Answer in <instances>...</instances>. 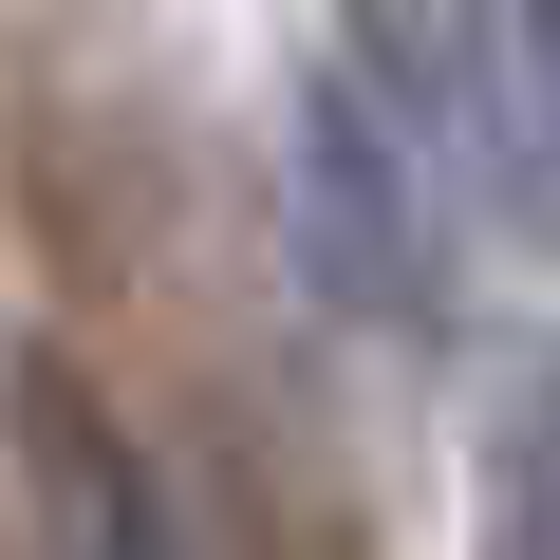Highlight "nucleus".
Segmentation results:
<instances>
[{
	"label": "nucleus",
	"mask_w": 560,
	"mask_h": 560,
	"mask_svg": "<svg viewBox=\"0 0 560 560\" xmlns=\"http://www.w3.org/2000/svg\"><path fill=\"white\" fill-rule=\"evenodd\" d=\"M337 75L467 187L486 243H541V187H560V0H337Z\"/></svg>",
	"instance_id": "obj_1"
},
{
	"label": "nucleus",
	"mask_w": 560,
	"mask_h": 560,
	"mask_svg": "<svg viewBox=\"0 0 560 560\" xmlns=\"http://www.w3.org/2000/svg\"><path fill=\"white\" fill-rule=\"evenodd\" d=\"M448 224H467V187L355 75H318L300 94V280L374 337H448Z\"/></svg>",
	"instance_id": "obj_2"
},
{
	"label": "nucleus",
	"mask_w": 560,
	"mask_h": 560,
	"mask_svg": "<svg viewBox=\"0 0 560 560\" xmlns=\"http://www.w3.org/2000/svg\"><path fill=\"white\" fill-rule=\"evenodd\" d=\"M0 430H20V486H38V541H57V560H168V486L131 467V430L94 411V374L20 355Z\"/></svg>",
	"instance_id": "obj_3"
},
{
	"label": "nucleus",
	"mask_w": 560,
	"mask_h": 560,
	"mask_svg": "<svg viewBox=\"0 0 560 560\" xmlns=\"http://www.w3.org/2000/svg\"><path fill=\"white\" fill-rule=\"evenodd\" d=\"M541 467H560V430H541V393H504V411H486V560H560Z\"/></svg>",
	"instance_id": "obj_4"
}]
</instances>
